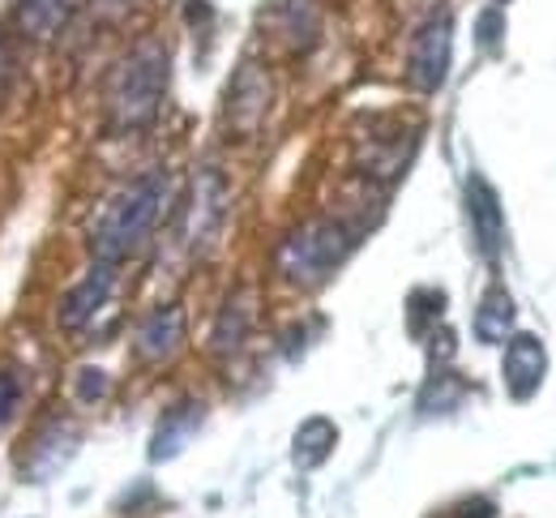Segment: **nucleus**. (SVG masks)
Returning <instances> with one entry per match:
<instances>
[{"mask_svg":"<svg viewBox=\"0 0 556 518\" xmlns=\"http://www.w3.org/2000/svg\"><path fill=\"white\" fill-rule=\"evenodd\" d=\"M172 202V180L163 167L141 172L138 180H129L125 189H116L108 198V206L99 211V219L90 227V253L94 262H129L134 253L146 249V240L154 236L159 219L167 215Z\"/></svg>","mask_w":556,"mask_h":518,"instance_id":"nucleus-1","label":"nucleus"},{"mask_svg":"<svg viewBox=\"0 0 556 518\" xmlns=\"http://www.w3.org/2000/svg\"><path fill=\"white\" fill-rule=\"evenodd\" d=\"M167 77H172V56L159 39H138L108 74L103 86V108H108V125L116 134H141L154 125L163 94H167Z\"/></svg>","mask_w":556,"mask_h":518,"instance_id":"nucleus-2","label":"nucleus"},{"mask_svg":"<svg viewBox=\"0 0 556 518\" xmlns=\"http://www.w3.org/2000/svg\"><path fill=\"white\" fill-rule=\"evenodd\" d=\"M359 244V231L351 223L334 219V215H317L291 227L275 249V270L278 279L295 283V288H321L343 262L351 249Z\"/></svg>","mask_w":556,"mask_h":518,"instance_id":"nucleus-3","label":"nucleus"},{"mask_svg":"<svg viewBox=\"0 0 556 518\" xmlns=\"http://www.w3.org/2000/svg\"><path fill=\"white\" fill-rule=\"evenodd\" d=\"M270 103H275V81L270 70L262 61H240V70L227 81V94H223V129L236 138V142H249L266 116H270Z\"/></svg>","mask_w":556,"mask_h":518,"instance_id":"nucleus-4","label":"nucleus"},{"mask_svg":"<svg viewBox=\"0 0 556 518\" xmlns=\"http://www.w3.org/2000/svg\"><path fill=\"white\" fill-rule=\"evenodd\" d=\"M223 219H227V180L214 167H202L193 176V189H189V202H185L180 244L189 253H206L223 231Z\"/></svg>","mask_w":556,"mask_h":518,"instance_id":"nucleus-5","label":"nucleus"},{"mask_svg":"<svg viewBox=\"0 0 556 518\" xmlns=\"http://www.w3.org/2000/svg\"><path fill=\"white\" fill-rule=\"evenodd\" d=\"M450 56H454V22L441 9L412 35V52H407V81H412V90H419V94L441 90L445 77H450Z\"/></svg>","mask_w":556,"mask_h":518,"instance_id":"nucleus-6","label":"nucleus"},{"mask_svg":"<svg viewBox=\"0 0 556 518\" xmlns=\"http://www.w3.org/2000/svg\"><path fill=\"white\" fill-rule=\"evenodd\" d=\"M501 377H505L509 399H518V403L535 399L548 377V348L535 334H509L505 356H501Z\"/></svg>","mask_w":556,"mask_h":518,"instance_id":"nucleus-7","label":"nucleus"},{"mask_svg":"<svg viewBox=\"0 0 556 518\" xmlns=\"http://www.w3.org/2000/svg\"><path fill=\"white\" fill-rule=\"evenodd\" d=\"M112 288H116V266L112 262H94L90 275H81V283H73L70 292H65V300H61V308H56L61 330L81 334L99 317V308L112 300Z\"/></svg>","mask_w":556,"mask_h":518,"instance_id":"nucleus-8","label":"nucleus"},{"mask_svg":"<svg viewBox=\"0 0 556 518\" xmlns=\"http://www.w3.org/2000/svg\"><path fill=\"white\" fill-rule=\"evenodd\" d=\"M185 326L189 321H185L180 304H159L138 326V339H134V352H138L141 365H167L185 348Z\"/></svg>","mask_w":556,"mask_h":518,"instance_id":"nucleus-9","label":"nucleus"},{"mask_svg":"<svg viewBox=\"0 0 556 518\" xmlns=\"http://www.w3.org/2000/svg\"><path fill=\"white\" fill-rule=\"evenodd\" d=\"M266 26L291 52H308L321 39V4L317 0H270Z\"/></svg>","mask_w":556,"mask_h":518,"instance_id":"nucleus-10","label":"nucleus"},{"mask_svg":"<svg viewBox=\"0 0 556 518\" xmlns=\"http://www.w3.org/2000/svg\"><path fill=\"white\" fill-rule=\"evenodd\" d=\"M253 321H257V296H253L249 288H236L231 296L223 300L218 317H214V330H210V352H214L218 361L236 356V352L249 343Z\"/></svg>","mask_w":556,"mask_h":518,"instance_id":"nucleus-11","label":"nucleus"},{"mask_svg":"<svg viewBox=\"0 0 556 518\" xmlns=\"http://www.w3.org/2000/svg\"><path fill=\"white\" fill-rule=\"evenodd\" d=\"M467 219H471L480 253L496 257L501 244H505V211H501V198H496V189L488 185L484 176H471L467 180Z\"/></svg>","mask_w":556,"mask_h":518,"instance_id":"nucleus-12","label":"nucleus"},{"mask_svg":"<svg viewBox=\"0 0 556 518\" xmlns=\"http://www.w3.org/2000/svg\"><path fill=\"white\" fill-rule=\"evenodd\" d=\"M202 420H206V407L198 399H185L172 412H163V420H159V429L150 438V463H172L185 445L198 438Z\"/></svg>","mask_w":556,"mask_h":518,"instance_id":"nucleus-13","label":"nucleus"},{"mask_svg":"<svg viewBox=\"0 0 556 518\" xmlns=\"http://www.w3.org/2000/svg\"><path fill=\"white\" fill-rule=\"evenodd\" d=\"M77 442H81V433L73 429L70 420H52V425L35 438V445H30V458H26V467H22V471H26V480H30V484H39V480L56 476V471L73 458Z\"/></svg>","mask_w":556,"mask_h":518,"instance_id":"nucleus-14","label":"nucleus"},{"mask_svg":"<svg viewBox=\"0 0 556 518\" xmlns=\"http://www.w3.org/2000/svg\"><path fill=\"white\" fill-rule=\"evenodd\" d=\"M73 17V0H17L13 4V26L26 39H56Z\"/></svg>","mask_w":556,"mask_h":518,"instance_id":"nucleus-15","label":"nucleus"},{"mask_svg":"<svg viewBox=\"0 0 556 518\" xmlns=\"http://www.w3.org/2000/svg\"><path fill=\"white\" fill-rule=\"evenodd\" d=\"M514 317H518L514 296L501 283H492L480 300V308H476V339L488 348H505V339L514 334Z\"/></svg>","mask_w":556,"mask_h":518,"instance_id":"nucleus-16","label":"nucleus"},{"mask_svg":"<svg viewBox=\"0 0 556 518\" xmlns=\"http://www.w3.org/2000/svg\"><path fill=\"white\" fill-rule=\"evenodd\" d=\"M334 445H339V425L326 420V416H308L295 429V438H291V463L313 471V467H321L334 454Z\"/></svg>","mask_w":556,"mask_h":518,"instance_id":"nucleus-17","label":"nucleus"},{"mask_svg":"<svg viewBox=\"0 0 556 518\" xmlns=\"http://www.w3.org/2000/svg\"><path fill=\"white\" fill-rule=\"evenodd\" d=\"M73 390H77V399H81V403H99V399L108 394V372L81 369L77 372V381H73Z\"/></svg>","mask_w":556,"mask_h":518,"instance_id":"nucleus-18","label":"nucleus"},{"mask_svg":"<svg viewBox=\"0 0 556 518\" xmlns=\"http://www.w3.org/2000/svg\"><path fill=\"white\" fill-rule=\"evenodd\" d=\"M17 399H22V372H17V369H0V425L13 416Z\"/></svg>","mask_w":556,"mask_h":518,"instance_id":"nucleus-19","label":"nucleus"},{"mask_svg":"<svg viewBox=\"0 0 556 518\" xmlns=\"http://www.w3.org/2000/svg\"><path fill=\"white\" fill-rule=\"evenodd\" d=\"M476 30H480V48H496L501 35H505V9H501V4H496V9H484L480 22H476Z\"/></svg>","mask_w":556,"mask_h":518,"instance_id":"nucleus-20","label":"nucleus"},{"mask_svg":"<svg viewBox=\"0 0 556 518\" xmlns=\"http://www.w3.org/2000/svg\"><path fill=\"white\" fill-rule=\"evenodd\" d=\"M86 4H90V13H94L99 22H108V26H112V22H125V17L134 13V4H138V0H86Z\"/></svg>","mask_w":556,"mask_h":518,"instance_id":"nucleus-21","label":"nucleus"},{"mask_svg":"<svg viewBox=\"0 0 556 518\" xmlns=\"http://www.w3.org/2000/svg\"><path fill=\"white\" fill-rule=\"evenodd\" d=\"M458 518H496V506L488 497H471V502L458 506Z\"/></svg>","mask_w":556,"mask_h":518,"instance_id":"nucleus-22","label":"nucleus"},{"mask_svg":"<svg viewBox=\"0 0 556 518\" xmlns=\"http://www.w3.org/2000/svg\"><path fill=\"white\" fill-rule=\"evenodd\" d=\"M9 81H13V52H9V39L0 30V94L9 90Z\"/></svg>","mask_w":556,"mask_h":518,"instance_id":"nucleus-23","label":"nucleus"},{"mask_svg":"<svg viewBox=\"0 0 556 518\" xmlns=\"http://www.w3.org/2000/svg\"><path fill=\"white\" fill-rule=\"evenodd\" d=\"M496 4H505V0H496Z\"/></svg>","mask_w":556,"mask_h":518,"instance_id":"nucleus-24","label":"nucleus"}]
</instances>
